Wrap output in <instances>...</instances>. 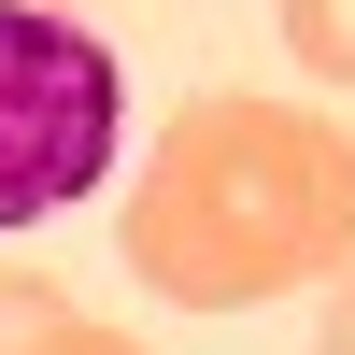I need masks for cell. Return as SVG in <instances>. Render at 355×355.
Returning <instances> with one entry per match:
<instances>
[{"instance_id":"1","label":"cell","mask_w":355,"mask_h":355,"mask_svg":"<svg viewBox=\"0 0 355 355\" xmlns=\"http://www.w3.org/2000/svg\"><path fill=\"white\" fill-rule=\"evenodd\" d=\"M114 242L171 313H256L284 284H327L355 270V128L284 85H214L157 128Z\"/></svg>"},{"instance_id":"2","label":"cell","mask_w":355,"mask_h":355,"mask_svg":"<svg viewBox=\"0 0 355 355\" xmlns=\"http://www.w3.org/2000/svg\"><path fill=\"white\" fill-rule=\"evenodd\" d=\"M114 128H128V71L100 28H71L57 0H0V242L57 227L71 199H100Z\"/></svg>"},{"instance_id":"3","label":"cell","mask_w":355,"mask_h":355,"mask_svg":"<svg viewBox=\"0 0 355 355\" xmlns=\"http://www.w3.org/2000/svg\"><path fill=\"white\" fill-rule=\"evenodd\" d=\"M57 327H71V284H57V270H15V256H0V355H43Z\"/></svg>"},{"instance_id":"4","label":"cell","mask_w":355,"mask_h":355,"mask_svg":"<svg viewBox=\"0 0 355 355\" xmlns=\"http://www.w3.org/2000/svg\"><path fill=\"white\" fill-rule=\"evenodd\" d=\"M284 43L313 85H355V0H284Z\"/></svg>"},{"instance_id":"5","label":"cell","mask_w":355,"mask_h":355,"mask_svg":"<svg viewBox=\"0 0 355 355\" xmlns=\"http://www.w3.org/2000/svg\"><path fill=\"white\" fill-rule=\"evenodd\" d=\"M43 355H142V341H128V327H100V313H71V327H57Z\"/></svg>"},{"instance_id":"6","label":"cell","mask_w":355,"mask_h":355,"mask_svg":"<svg viewBox=\"0 0 355 355\" xmlns=\"http://www.w3.org/2000/svg\"><path fill=\"white\" fill-rule=\"evenodd\" d=\"M313 341H327V355H355V270H327V313H313Z\"/></svg>"}]
</instances>
